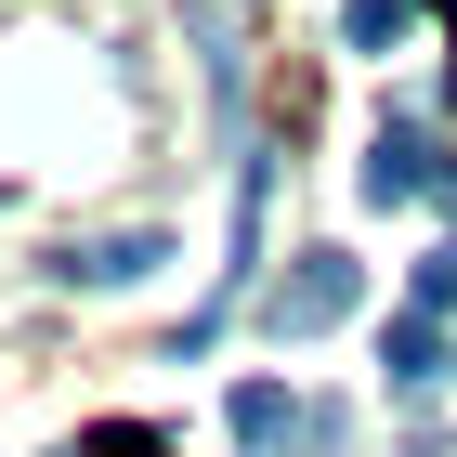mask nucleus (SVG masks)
<instances>
[{"instance_id":"1","label":"nucleus","mask_w":457,"mask_h":457,"mask_svg":"<svg viewBox=\"0 0 457 457\" xmlns=\"http://www.w3.org/2000/svg\"><path fill=\"white\" fill-rule=\"evenodd\" d=\"M353 301H366V262H353V248H301V262L262 287V327H275V340H327Z\"/></svg>"},{"instance_id":"2","label":"nucleus","mask_w":457,"mask_h":457,"mask_svg":"<svg viewBox=\"0 0 457 457\" xmlns=\"http://www.w3.org/2000/svg\"><path fill=\"white\" fill-rule=\"evenodd\" d=\"M353 183L392 210V196H445L457 170H445V144H431V118H379V144H366V170H353Z\"/></svg>"},{"instance_id":"3","label":"nucleus","mask_w":457,"mask_h":457,"mask_svg":"<svg viewBox=\"0 0 457 457\" xmlns=\"http://www.w3.org/2000/svg\"><path fill=\"white\" fill-rule=\"evenodd\" d=\"M157 262H170V236H157V222H131V236H92V248H66L53 275H66V287H144Z\"/></svg>"},{"instance_id":"4","label":"nucleus","mask_w":457,"mask_h":457,"mask_svg":"<svg viewBox=\"0 0 457 457\" xmlns=\"http://www.w3.org/2000/svg\"><path fill=\"white\" fill-rule=\"evenodd\" d=\"M379 379H392V392H431V379H445V340H431V314H392V327H379Z\"/></svg>"},{"instance_id":"5","label":"nucleus","mask_w":457,"mask_h":457,"mask_svg":"<svg viewBox=\"0 0 457 457\" xmlns=\"http://www.w3.org/2000/svg\"><path fill=\"white\" fill-rule=\"evenodd\" d=\"M287 431H301V392H287V379H248L236 392V445L262 457V445H287Z\"/></svg>"},{"instance_id":"6","label":"nucleus","mask_w":457,"mask_h":457,"mask_svg":"<svg viewBox=\"0 0 457 457\" xmlns=\"http://www.w3.org/2000/svg\"><path fill=\"white\" fill-rule=\"evenodd\" d=\"M405 27H419V0H340V39H353V53H392Z\"/></svg>"},{"instance_id":"7","label":"nucleus","mask_w":457,"mask_h":457,"mask_svg":"<svg viewBox=\"0 0 457 457\" xmlns=\"http://www.w3.org/2000/svg\"><path fill=\"white\" fill-rule=\"evenodd\" d=\"M405 314H457V248H431L419 287H405Z\"/></svg>"}]
</instances>
